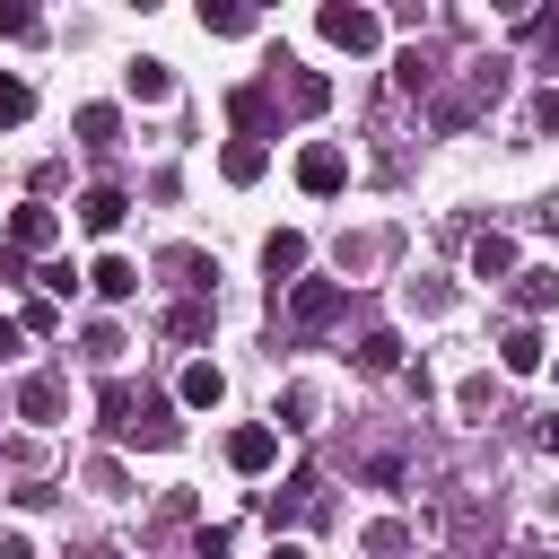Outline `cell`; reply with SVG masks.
Returning <instances> with one entry per match:
<instances>
[{
	"label": "cell",
	"instance_id": "1",
	"mask_svg": "<svg viewBox=\"0 0 559 559\" xmlns=\"http://www.w3.org/2000/svg\"><path fill=\"white\" fill-rule=\"evenodd\" d=\"M314 26H323V44H341V52H376V44H384V17H376V9H349V0H332Z\"/></svg>",
	"mask_w": 559,
	"mask_h": 559
},
{
	"label": "cell",
	"instance_id": "2",
	"mask_svg": "<svg viewBox=\"0 0 559 559\" xmlns=\"http://www.w3.org/2000/svg\"><path fill=\"white\" fill-rule=\"evenodd\" d=\"M341 323V280H297L288 288V332H332Z\"/></svg>",
	"mask_w": 559,
	"mask_h": 559
},
{
	"label": "cell",
	"instance_id": "3",
	"mask_svg": "<svg viewBox=\"0 0 559 559\" xmlns=\"http://www.w3.org/2000/svg\"><path fill=\"white\" fill-rule=\"evenodd\" d=\"M297 183H306L314 201H332V192L349 183V157H341L332 140H306V148H297Z\"/></svg>",
	"mask_w": 559,
	"mask_h": 559
},
{
	"label": "cell",
	"instance_id": "4",
	"mask_svg": "<svg viewBox=\"0 0 559 559\" xmlns=\"http://www.w3.org/2000/svg\"><path fill=\"white\" fill-rule=\"evenodd\" d=\"M52 245H61V218L44 201H17L9 210V253H52Z\"/></svg>",
	"mask_w": 559,
	"mask_h": 559
},
{
	"label": "cell",
	"instance_id": "5",
	"mask_svg": "<svg viewBox=\"0 0 559 559\" xmlns=\"http://www.w3.org/2000/svg\"><path fill=\"white\" fill-rule=\"evenodd\" d=\"M140 411H148V393H131L122 376L96 393V419H105V437H122V445H140Z\"/></svg>",
	"mask_w": 559,
	"mask_h": 559
},
{
	"label": "cell",
	"instance_id": "6",
	"mask_svg": "<svg viewBox=\"0 0 559 559\" xmlns=\"http://www.w3.org/2000/svg\"><path fill=\"white\" fill-rule=\"evenodd\" d=\"M227 463H236L245 480H253V472H271V463H280V428H262V419H245V428L227 437Z\"/></svg>",
	"mask_w": 559,
	"mask_h": 559
},
{
	"label": "cell",
	"instance_id": "7",
	"mask_svg": "<svg viewBox=\"0 0 559 559\" xmlns=\"http://www.w3.org/2000/svg\"><path fill=\"white\" fill-rule=\"evenodd\" d=\"M122 210H131V192H122V183L79 192V227H87V236H114V227H122Z\"/></svg>",
	"mask_w": 559,
	"mask_h": 559
},
{
	"label": "cell",
	"instance_id": "8",
	"mask_svg": "<svg viewBox=\"0 0 559 559\" xmlns=\"http://www.w3.org/2000/svg\"><path fill=\"white\" fill-rule=\"evenodd\" d=\"M122 87H131V96H140V105H166V96H175V70H166V61H157V52H140V61H131V70H122Z\"/></svg>",
	"mask_w": 559,
	"mask_h": 559
},
{
	"label": "cell",
	"instance_id": "9",
	"mask_svg": "<svg viewBox=\"0 0 559 559\" xmlns=\"http://www.w3.org/2000/svg\"><path fill=\"white\" fill-rule=\"evenodd\" d=\"M227 114H236V140H271V87H236Z\"/></svg>",
	"mask_w": 559,
	"mask_h": 559
},
{
	"label": "cell",
	"instance_id": "10",
	"mask_svg": "<svg viewBox=\"0 0 559 559\" xmlns=\"http://www.w3.org/2000/svg\"><path fill=\"white\" fill-rule=\"evenodd\" d=\"M262 271H271V280H297V271H306V236H297V227H271V236H262Z\"/></svg>",
	"mask_w": 559,
	"mask_h": 559
},
{
	"label": "cell",
	"instance_id": "11",
	"mask_svg": "<svg viewBox=\"0 0 559 559\" xmlns=\"http://www.w3.org/2000/svg\"><path fill=\"white\" fill-rule=\"evenodd\" d=\"M17 419L52 428V419H61V376H26V384H17Z\"/></svg>",
	"mask_w": 559,
	"mask_h": 559
},
{
	"label": "cell",
	"instance_id": "12",
	"mask_svg": "<svg viewBox=\"0 0 559 559\" xmlns=\"http://www.w3.org/2000/svg\"><path fill=\"white\" fill-rule=\"evenodd\" d=\"M262 166H271L262 140H227V148H218V175H227V183H262Z\"/></svg>",
	"mask_w": 559,
	"mask_h": 559
},
{
	"label": "cell",
	"instance_id": "13",
	"mask_svg": "<svg viewBox=\"0 0 559 559\" xmlns=\"http://www.w3.org/2000/svg\"><path fill=\"white\" fill-rule=\"evenodd\" d=\"M280 70H288V105H297V114H323V105H332V79H323V70H297V61H280Z\"/></svg>",
	"mask_w": 559,
	"mask_h": 559
},
{
	"label": "cell",
	"instance_id": "14",
	"mask_svg": "<svg viewBox=\"0 0 559 559\" xmlns=\"http://www.w3.org/2000/svg\"><path fill=\"white\" fill-rule=\"evenodd\" d=\"M472 280H515V245L507 236H472Z\"/></svg>",
	"mask_w": 559,
	"mask_h": 559
},
{
	"label": "cell",
	"instance_id": "15",
	"mask_svg": "<svg viewBox=\"0 0 559 559\" xmlns=\"http://www.w3.org/2000/svg\"><path fill=\"white\" fill-rule=\"evenodd\" d=\"M87 280H96V297H114V306H122V297H140V262H122V253H105Z\"/></svg>",
	"mask_w": 559,
	"mask_h": 559
},
{
	"label": "cell",
	"instance_id": "16",
	"mask_svg": "<svg viewBox=\"0 0 559 559\" xmlns=\"http://www.w3.org/2000/svg\"><path fill=\"white\" fill-rule=\"evenodd\" d=\"M498 367H507V376H533V367H542V332H533V323H515V332L498 341Z\"/></svg>",
	"mask_w": 559,
	"mask_h": 559
},
{
	"label": "cell",
	"instance_id": "17",
	"mask_svg": "<svg viewBox=\"0 0 559 559\" xmlns=\"http://www.w3.org/2000/svg\"><path fill=\"white\" fill-rule=\"evenodd\" d=\"M183 402H192V411H218V402H227V376H218L210 358H192V367H183Z\"/></svg>",
	"mask_w": 559,
	"mask_h": 559
},
{
	"label": "cell",
	"instance_id": "18",
	"mask_svg": "<svg viewBox=\"0 0 559 559\" xmlns=\"http://www.w3.org/2000/svg\"><path fill=\"white\" fill-rule=\"evenodd\" d=\"M114 131H122V114H114V105H79V148H96V157H105V148H114Z\"/></svg>",
	"mask_w": 559,
	"mask_h": 559
},
{
	"label": "cell",
	"instance_id": "19",
	"mask_svg": "<svg viewBox=\"0 0 559 559\" xmlns=\"http://www.w3.org/2000/svg\"><path fill=\"white\" fill-rule=\"evenodd\" d=\"M349 358H358V376H393V367H402V341H393V332H367Z\"/></svg>",
	"mask_w": 559,
	"mask_h": 559
},
{
	"label": "cell",
	"instance_id": "20",
	"mask_svg": "<svg viewBox=\"0 0 559 559\" xmlns=\"http://www.w3.org/2000/svg\"><path fill=\"white\" fill-rule=\"evenodd\" d=\"M515 306L524 314H550L559 306V271H515Z\"/></svg>",
	"mask_w": 559,
	"mask_h": 559
},
{
	"label": "cell",
	"instance_id": "21",
	"mask_svg": "<svg viewBox=\"0 0 559 559\" xmlns=\"http://www.w3.org/2000/svg\"><path fill=\"white\" fill-rule=\"evenodd\" d=\"M166 332H175V341H201V332H210V306H201V297H175V306H166Z\"/></svg>",
	"mask_w": 559,
	"mask_h": 559
},
{
	"label": "cell",
	"instance_id": "22",
	"mask_svg": "<svg viewBox=\"0 0 559 559\" xmlns=\"http://www.w3.org/2000/svg\"><path fill=\"white\" fill-rule=\"evenodd\" d=\"M26 114H35V87H26V79H9V70H0V131H17V122H26Z\"/></svg>",
	"mask_w": 559,
	"mask_h": 559
},
{
	"label": "cell",
	"instance_id": "23",
	"mask_svg": "<svg viewBox=\"0 0 559 559\" xmlns=\"http://www.w3.org/2000/svg\"><path fill=\"white\" fill-rule=\"evenodd\" d=\"M402 550H411V524H393V515L367 524V559H402Z\"/></svg>",
	"mask_w": 559,
	"mask_h": 559
},
{
	"label": "cell",
	"instance_id": "24",
	"mask_svg": "<svg viewBox=\"0 0 559 559\" xmlns=\"http://www.w3.org/2000/svg\"><path fill=\"white\" fill-rule=\"evenodd\" d=\"M262 17L253 9H201V35H253Z\"/></svg>",
	"mask_w": 559,
	"mask_h": 559
},
{
	"label": "cell",
	"instance_id": "25",
	"mask_svg": "<svg viewBox=\"0 0 559 559\" xmlns=\"http://www.w3.org/2000/svg\"><path fill=\"white\" fill-rule=\"evenodd\" d=\"M35 26H44V17H35V9H26V0H0V44H26V35H35Z\"/></svg>",
	"mask_w": 559,
	"mask_h": 559
},
{
	"label": "cell",
	"instance_id": "26",
	"mask_svg": "<svg viewBox=\"0 0 559 559\" xmlns=\"http://www.w3.org/2000/svg\"><path fill=\"white\" fill-rule=\"evenodd\" d=\"M306 507H314V472H297V480L271 498V515H306Z\"/></svg>",
	"mask_w": 559,
	"mask_h": 559
},
{
	"label": "cell",
	"instance_id": "27",
	"mask_svg": "<svg viewBox=\"0 0 559 559\" xmlns=\"http://www.w3.org/2000/svg\"><path fill=\"white\" fill-rule=\"evenodd\" d=\"M87 489H96V498H122V463L96 454V463H87Z\"/></svg>",
	"mask_w": 559,
	"mask_h": 559
},
{
	"label": "cell",
	"instance_id": "28",
	"mask_svg": "<svg viewBox=\"0 0 559 559\" xmlns=\"http://www.w3.org/2000/svg\"><path fill=\"white\" fill-rule=\"evenodd\" d=\"M87 358H96V367H114V358H122V332H114V323H96V332H87Z\"/></svg>",
	"mask_w": 559,
	"mask_h": 559
},
{
	"label": "cell",
	"instance_id": "29",
	"mask_svg": "<svg viewBox=\"0 0 559 559\" xmlns=\"http://www.w3.org/2000/svg\"><path fill=\"white\" fill-rule=\"evenodd\" d=\"M280 411H288V419H280V428H314V393H306V384H297V393H288V402H280Z\"/></svg>",
	"mask_w": 559,
	"mask_h": 559
},
{
	"label": "cell",
	"instance_id": "30",
	"mask_svg": "<svg viewBox=\"0 0 559 559\" xmlns=\"http://www.w3.org/2000/svg\"><path fill=\"white\" fill-rule=\"evenodd\" d=\"M0 559H35V542L26 533H0Z\"/></svg>",
	"mask_w": 559,
	"mask_h": 559
},
{
	"label": "cell",
	"instance_id": "31",
	"mask_svg": "<svg viewBox=\"0 0 559 559\" xmlns=\"http://www.w3.org/2000/svg\"><path fill=\"white\" fill-rule=\"evenodd\" d=\"M0 358H17V323L9 314H0Z\"/></svg>",
	"mask_w": 559,
	"mask_h": 559
},
{
	"label": "cell",
	"instance_id": "32",
	"mask_svg": "<svg viewBox=\"0 0 559 559\" xmlns=\"http://www.w3.org/2000/svg\"><path fill=\"white\" fill-rule=\"evenodd\" d=\"M542 445H550V454H559V411H550V419H542Z\"/></svg>",
	"mask_w": 559,
	"mask_h": 559
},
{
	"label": "cell",
	"instance_id": "33",
	"mask_svg": "<svg viewBox=\"0 0 559 559\" xmlns=\"http://www.w3.org/2000/svg\"><path fill=\"white\" fill-rule=\"evenodd\" d=\"M271 559H306V542H271Z\"/></svg>",
	"mask_w": 559,
	"mask_h": 559
},
{
	"label": "cell",
	"instance_id": "34",
	"mask_svg": "<svg viewBox=\"0 0 559 559\" xmlns=\"http://www.w3.org/2000/svg\"><path fill=\"white\" fill-rule=\"evenodd\" d=\"M96 559H122V550H96Z\"/></svg>",
	"mask_w": 559,
	"mask_h": 559
}]
</instances>
